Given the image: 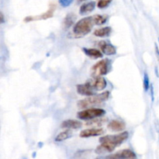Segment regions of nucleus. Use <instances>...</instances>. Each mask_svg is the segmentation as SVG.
I'll use <instances>...</instances> for the list:
<instances>
[{
	"mask_svg": "<svg viewBox=\"0 0 159 159\" xmlns=\"http://www.w3.org/2000/svg\"><path fill=\"white\" fill-rule=\"evenodd\" d=\"M89 84L91 85L94 90H102L107 87V82L103 77L102 76H98V77H94V79L91 80Z\"/></svg>",
	"mask_w": 159,
	"mask_h": 159,
	"instance_id": "obj_7",
	"label": "nucleus"
},
{
	"mask_svg": "<svg viewBox=\"0 0 159 159\" xmlns=\"http://www.w3.org/2000/svg\"><path fill=\"white\" fill-rule=\"evenodd\" d=\"M129 133L128 132H120L119 134H116V135H108V136H104V137H101L99 139V142L100 143H110L112 144L115 145L116 147L120 146L123 142L125 141L127 138H128Z\"/></svg>",
	"mask_w": 159,
	"mask_h": 159,
	"instance_id": "obj_3",
	"label": "nucleus"
},
{
	"mask_svg": "<svg viewBox=\"0 0 159 159\" xmlns=\"http://www.w3.org/2000/svg\"><path fill=\"white\" fill-rule=\"evenodd\" d=\"M5 22L4 20V15H3L2 12H1V23H3Z\"/></svg>",
	"mask_w": 159,
	"mask_h": 159,
	"instance_id": "obj_26",
	"label": "nucleus"
},
{
	"mask_svg": "<svg viewBox=\"0 0 159 159\" xmlns=\"http://www.w3.org/2000/svg\"><path fill=\"white\" fill-rule=\"evenodd\" d=\"M143 85H144V89L145 91H148L150 88V80H149L148 75L147 73H144V77H143Z\"/></svg>",
	"mask_w": 159,
	"mask_h": 159,
	"instance_id": "obj_22",
	"label": "nucleus"
},
{
	"mask_svg": "<svg viewBox=\"0 0 159 159\" xmlns=\"http://www.w3.org/2000/svg\"><path fill=\"white\" fill-rule=\"evenodd\" d=\"M107 121H108V119H107V118H104V117H98V118H93V119L87 120L86 123H85V126H93V127L99 128V126L103 125L104 123H107Z\"/></svg>",
	"mask_w": 159,
	"mask_h": 159,
	"instance_id": "obj_15",
	"label": "nucleus"
},
{
	"mask_svg": "<svg viewBox=\"0 0 159 159\" xmlns=\"http://www.w3.org/2000/svg\"><path fill=\"white\" fill-rule=\"evenodd\" d=\"M54 7L50 8L48 11H47L45 13L42 14V15L37 16V17H27L26 19H24L25 21H33V20H46V19L51 18L54 13Z\"/></svg>",
	"mask_w": 159,
	"mask_h": 159,
	"instance_id": "obj_14",
	"label": "nucleus"
},
{
	"mask_svg": "<svg viewBox=\"0 0 159 159\" xmlns=\"http://www.w3.org/2000/svg\"><path fill=\"white\" fill-rule=\"evenodd\" d=\"M155 55H156L157 59H158V61L159 62V48L157 45H155Z\"/></svg>",
	"mask_w": 159,
	"mask_h": 159,
	"instance_id": "obj_25",
	"label": "nucleus"
},
{
	"mask_svg": "<svg viewBox=\"0 0 159 159\" xmlns=\"http://www.w3.org/2000/svg\"><path fill=\"white\" fill-rule=\"evenodd\" d=\"M99 46L100 48L101 51H102V53L107 55H113L116 53V49L114 46H113L112 44L109 43L107 41H99Z\"/></svg>",
	"mask_w": 159,
	"mask_h": 159,
	"instance_id": "obj_8",
	"label": "nucleus"
},
{
	"mask_svg": "<svg viewBox=\"0 0 159 159\" xmlns=\"http://www.w3.org/2000/svg\"><path fill=\"white\" fill-rule=\"evenodd\" d=\"M72 136V132L70 130H65L64 132H60L59 134H57V137H55V141L56 142H61L64 140H67V139L70 138V137Z\"/></svg>",
	"mask_w": 159,
	"mask_h": 159,
	"instance_id": "obj_19",
	"label": "nucleus"
},
{
	"mask_svg": "<svg viewBox=\"0 0 159 159\" xmlns=\"http://www.w3.org/2000/svg\"><path fill=\"white\" fill-rule=\"evenodd\" d=\"M94 25L93 17H85L79 20L73 27V34L75 37H82L89 34Z\"/></svg>",
	"mask_w": 159,
	"mask_h": 159,
	"instance_id": "obj_1",
	"label": "nucleus"
},
{
	"mask_svg": "<svg viewBox=\"0 0 159 159\" xmlns=\"http://www.w3.org/2000/svg\"><path fill=\"white\" fill-rule=\"evenodd\" d=\"M104 133V130L102 128H91V129H84L80 132V137L83 138L91 137H97Z\"/></svg>",
	"mask_w": 159,
	"mask_h": 159,
	"instance_id": "obj_9",
	"label": "nucleus"
},
{
	"mask_svg": "<svg viewBox=\"0 0 159 159\" xmlns=\"http://www.w3.org/2000/svg\"><path fill=\"white\" fill-rule=\"evenodd\" d=\"M108 129L111 131H114V132H120L123 131L126 128V125L124 122L120 121V120H112L108 123L107 126Z\"/></svg>",
	"mask_w": 159,
	"mask_h": 159,
	"instance_id": "obj_12",
	"label": "nucleus"
},
{
	"mask_svg": "<svg viewBox=\"0 0 159 159\" xmlns=\"http://www.w3.org/2000/svg\"><path fill=\"white\" fill-rule=\"evenodd\" d=\"M75 20V16H74L73 14L70 13L68 15H67L66 18L65 19V25L66 27H69L71 25L74 23Z\"/></svg>",
	"mask_w": 159,
	"mask_h": 159,
	"instance_id": "obj_21",
	"label": "nucleus"
},
{
	"mask_svg": "<svg viewBox=\"0 0 159 159\" xmlns=\"http://www.w3.org/2000/svg\"><path fill=\"white\" fill-rule=\"evenodd\" d=\"M93 17V20H94L95 25H102L107 21L108 16L106 15H94Z\"/></svg>",
	"mask_w": 159,
	"mask_h": 159,
	"instance_id": "obj_20",
	"label": "nucleus"
},
{
	"mask_svg": "<svg viewBox=\"0 0 159 159\" xmlns=\"http://www.w3.org/2000/svg\"><path fill=\"white\" fill-rule=\"evenodd\" d=\"M61 126L62 128H64V129H77L81 128V126H82V123L79 121H77V120L67 119L62 122Z\"/></svg>",
	"mask_w": 159,
	"mask_h": 159,
	"instance_id": "obj_13",
	"label": "nucleus"
},
{
	"mask_svg": "<svg viewBox=\"0 0 159 159\" xmlns=\"http://www.w3.org/2000/svg\"><path fill=\"white\" fill-rule=\"evenodd\" d=\"M109 68H110V60L108 59H102L93 66L91 70L92 76L93 77H98L107 74Z\"/></svg>",
	"mask_w": 159,
	"mask_h": 159,
	"instance_id": "obj_4",
	"label": "nucleus"
},
{
	"mask_svg": "<svg viewBox=\"0 0 159 159\" xmlns=\"http://www.w3.org/2000/svg\"><path fill=\"white\" fill-rule=\"evenodd\" d=\"M106 111L102 108H87L81 111L77 114L78 118L80 119L90 120L93 118L101 117L105 115Z\"/></svg>",
	"mask_w": 159,
	"mask_h": 159,
	"instance_id": "obj_5",
	"label": "nucleus"
},
{
	"mask_svg": "<svg viewBox=\"0 0 159 159\" xmlns=\"http://www.w3.org/2000/svg\"><path fill=\"white\" fill-rule=\"evenodd\" d=\"M110 96V92L106 91L100 94L93 95L90 96L89 98H87L85 99L80 100L78 102V106L79 108H86L92 107V106L98 105L102 103L103 101H107Z\"/></svg>",
	"mask_w": 159,
	"mask_h": 159,
	"instance_id": "obj_2",
	"label": "nucleus"
},
{
	"mask_svg": "<svg viewBox=\"0 0 159 159\" xmlns=\"http://www.w3.org/2000/svg\"><path fill=\"white\" fill-rule=\"evenodd\" d=\"M116 148V146L110 143H101L100 145L96 147V153L98 154H106V153H110L113 151H114V149Z\"/></svg>",
	"mask_w": 159,
	"mask_h": 159,
	"instance_id": "obj_11",
	"label": "nucleus"
},
{
	"mask_svg": "<svg viewBox=\"0 0 159 159\" xmlns=\"http://www.w3.org/2000/svg\"><path fill=\"white\" fill-rule=\"evenodd\" d=\"M77 92L79 94L85 95V96H93V95H94V90L89 83L77 85Z\"/></svg>",
	"mask_w": 159,
	"mask_h": 159,
	"instance_id": "obj_10",
	"label": "nucleus"
},
{
	"mask_svg": "<svg viewBox=\"0 0 159 159\" xmlns=\"http://www.w3.org/2000/svg\"><path fill=\"white\" fill-rule=\"evenodd\" d=\"M95 7H96V2H89L84 3L83 5L81 6L80 9H79V13L81 15L88 14L91 12L92 11L94 10Z\"/></svg>",
	"mask_w": 159,
	"mask_h": 159,
	"instance_id": "obj_16",
	"label": "nucleus"
},
{
	"mask_svg": "<svg viewBox=\"0 0 159 159\" xmlns=\"http://www.w3.org/2000/svg\"><path fill=\"white\" fill-rule=\"evenodd\" d=\"M78 1H79V2H84V1H85V0H78Z\"/></svg>",
	"mask_w": 159,
	"mask_h": 159,
	"instance_id": "obj_27",
	"label": "nucleus"
},
{
	"mask_svg": "<svg viewBox=\"0 0 159 159\" xmlns=\"http://www.w3.org/2000/svg\"><path fill=\"white\" fill-rule=\"evenodd\" d=\"M112 28L110 26H105V27L99 28V29H96L94 31V35L96 37H108L110 34H111Z\"/></svg>",
	"mask_w": 159,
	"mask_h": 159,
	"instance_id": "obj_18",
	"label": "nucleus"
},
{
	"mask_svg": "<svg viewBox=\"0 0 159 159\" xmlns=\"http://www.w3.org/2000/svg\"><path fill=\"white\" fill-rule=\"evenodd\" d=\"M83 51L86 55L89 57L93 58V59H99V58L102 57V54L99 50L96 49V48H83Z\"/></svg>",
	"mask_w": 159,
	"mask_h": 159,
	"instance_id": "obj_17",
	"label": "nucleus"
},
{
	"mask_svg": "<svg viewBox=\"0 0 159 159\" xmlns=\"http://www.w3.org/2000/svg\"><path fill=\"white\" fill-rule=\"evenodd\" d=\"M111 2L112 0H99L97 2V6L99 9H104L107 7Z\"/></svg>",
	"mask_w": 159,
	"mask_h": 159,
	"instance_id": "obj_23",
	"label": "nucleus"
},
{
	"mask_svg": "<svg viewBox=\"0 0 159 159\" xmlns=\"http://www.w3.org/2000/svg\"><path fill=\"white\" fill-rule=\"evenodd\" d=\"M73 1L74 0H58V2L62 7H68L73 2Z\"/></svg>",
	"mask_w": 159,
	"mask_h": 159,
	"instance_id": "obj_24",
	"label": "nucleus"
},
{
	"mask_svg": "<svg viewBox=\"0 0 159 159\" xmlns=\"http://www.w3.org/2000/svg\"><path fill=\"white\" fill-rule=\"evenodd\" d=\"M96 159H137V155L131 150L125 149L110 155L98 157Z\"/></svg>",
	"mask_w": 159,
	"mask_h": 159,
	"instance_id": "obj_6",
	"label": "nucleus"
}]
</instances>
